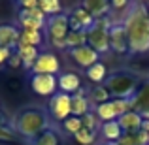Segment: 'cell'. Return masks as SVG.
<instances>
[{
	"label": "cell",
	"instance_id": "cell-1",
	"mask_svg": "<svg viewBox=\"0 0 149 145\" xmlns=\"http://www.w3.org/2000/svg\"><path fill=\"white\" fill-rule=\"evenodd\" d=\"M128 38V53L143 55L149 51V11L142 2H132L123 17Z\"/></svg>",
	"mask_w": 149,
	"mask_h": 145
},
{
	"label": "cell",
	"instance_id": "cell-2",
	"mask_svg": "<svg viewBox=\"0 0 149 145\" xmlns=\"http://www.w3.org/2000/svg\"><path fill=\"white\" fill-rule=\"evenodd\" d=\"M51 126H55V124L51 121L47 109L40 108V105H26V108L19 109L15 113L13 121H11L13 132L21 139H25L26 143L36 139L38 136L44 134L45 130H49Z\"/></svg>",
	"mask_w": 149,
	"mask_h": 145
},
{
	"label": "cell",
	"instance_id": "cell-3",
	"mask_svg": "<svg viewBox=\"0 0 149 145\" xmlns=\"http://www.w3.org/2000/svg\"><path fill=\"white\" fill-rule=\"evenodd\" d=\"M111 98H134L140 89V76L128 70H115L104 81Z\"/></svg>",
	"mask_w": 149,
	"mask_h": 145
},
{
	"label": "cell",
	"instance_id": "cell-4",
	"mask_svg": "<svg viewBox=\"0 0 149 145\" xmlns=\"http://www.w3.org/2000/svg\"><path fill=\"white\" fill-rule=\"evenodd\" d=\"M68 32H70L68 13H58V15H53V17H47L44 34L49 45L66 51V36H68Z\"/></svg>",
	"mask_w": 149,
	"mask_h": 145
},
{
	"label": "cell",
	"instance_id": "cell-5",
	"mask_svg": "<svg viewBox=\"0 0 149 145\" xmlns=\"http://www.w3.org/2000/svg\"><path fill=\"white\" fill-rule=\"evenodd\" d=\"M111 17H102V19H96L95 25L87 30V45L93 47L96 53L100 55H106L111 51L109 47V26H111Z\"/></svg>",
	"mask_w": 149,
	"mask_h": 145
},
{
	"label": "cell",
	"instance_id": "cell-6",
	"mask_svg": "<svg viewBox=\"0 0 149 145\" xmlns=\"http://www.w3.org/2000/svg\"><path fill=\"white\" fill-rule=\"evenodd\" d=\"M93 111L96 113V117H98L102 123L117 121L125 113L134 111V102H132V98H111L106 104H100L96 108H93Z\"/></svg>",
	"mask_w": 149,
	"mask_h": 145
},
{
	"label": "cell",
	"instance_id": "cell-7",
	"mask_svg": "<svg viewBox=\"0 0 149 145\" xmlns=\"http://www.w3.org/2000/svg\"><path fill=\"white\" fill-rule=\"evenodd\" d=\"M45 109H47L51 121L62 123V121H66L70 115H72V96L57 91L53 96L49 98V104H47Z\"/></svg>",
	"mask_w": 149,
	"mask_h": 145
},
{
	"label": "cell",
	"instance_id": "cell-8",
	"mask_svg": "<svg viewBox=\"0 0 149 145\" xmlns=\"http://www.w3.org/2000/svg\"><path fill=\"white\" fill-rule=\"evenodd\" d=\"M111 26H109V47L113 53L117 55H125L128 53V38H127V30H125L123 19H113L111 17Z\"/></svg>",
	"mask_w": 149,
	"mask_h": 145
},
{
	"label": "cell",
	"instance_id": "cell-9",
	"mask_svg": "<svg viewBox=\"0 0 149 145\" xmlns=\"http://www.w3.org/2000/svg\"><path fill=\"white\" fill-rule=\"evenodd\" d=\"M36 74H47V76H58L61 74V62H58L57 55L51 51H42L38 55L34 66L30 68V76Z\"/></svg>",
	"mask_w": 149,
	"mask_h": 145
},
{
	"label": "cell",
	"instance_id": "cell-10",
	"mask_svg": "<svg viewBox=\"0 0 149 145\" xmlns=\"http://www.w3.org/2000/svg\"><path fill=\"white\" fill-rule=\"evenodd\" d=\"M17 21L21 30H44L47 17L42 13L40 8H36V10H19Z\"/></svg>",
	"mask_w": 149,
	"mask_h": 145
},
{
	"label": "cell",
	"instance_id": "cell-11",
	"mask_svg": "<svg viewBox=\"0 0 149 145\" xmlns=\"http://www.w3.org/2000/svg\"><path fill=\"white\" fill-rule=\"evenodd\" d=\"M30 89L38 96H53L57 92V76H47V74H36L30 76Z\"/></svg>",
	"mask_w": 149,
	"mask_h": 145
},
{
	"label": "cell",
	"instance_id": "cell-12",
	"mask_svg": "<svg viewBox=\"0 0 149 145\" xmlns=\"http://www.w3.org/2000/svg\"><path fill=\"white\" fill-rule=\"evenodd\" d=\"M68 23H70V30L87 32V30L95 25V19H93V15L79 4V6H76V8H72V10H70Z\"/></svg>",
	"mask_w": 149,
	"mask_h": 145
},
{
	"label": "cell",
	"instance_id": "cell-13",
	"mask_svg": "<svg viewBox=\"0 0 149 145\" xmlns=\"http://www.w3.org/2000/svg\"><path fill=\"white\" fill-rule=\"evenodd\" d=\"M66 53L70 55V58H72L77 66H81V68H85V70L95 66L96 62H100V55L93 47H89V45H83V47H77V49H70V51H66Z\"/></svg>",
	"mask_w": 149,
	"mask_h": 145
},
{
	"label": "cell",
	"instance_id": "cell-14",
	"mask_svg": "<svg viewBox=\"0 0 149 145\" xmlns=\"http://www.w3.org/2000/svg\"><path fill=\"white\" fill-rule=\"evenodd\" d=\"M57 87L58 92H64V94H76L81 87V77L77 76L76 72H64V74H58L57 76Z\"/></svg>",
	"mask_w": 149,
	"mask_h": 145
},
{
	"label": "cell",
	"instance_id": "cell-15",
	"mask_svg": "<svg viewBox=\"0 0 149 145\" xmlns=\"http://www.w3.org/2000/svg\"><path fill=\"white\" fill-rule=\"evenodd\" d=\"M19 34H21V30L15 25H11V23L0 25V47L15 51L17 49V44H19Z\"/></svg>",
	"mask_w": 149,
	"mask_h": 145
},
{
	"label": "cell",
	"instance_id": "cell-16",
	"mask_svg": "<svg viewBox=\"0 0 149 145\" xmlns=\"http://www.w3.org/2000/svg\"><path fill=\"white\" fill-rule=\"evenodd\" d=\"M91 109H93V105H91V100H89L87 89H79L76 94H72V115L74 117H79L81 119Z\"/></svg>",
	"mask_w": 149,
	"mask_h": 145
},
{
	"label": "cell",
	"instance_id": "cell-17",
	"mask_svg": "<svg viewBox=\"0 0 149 145\" xmlns=\"http://www.w3.org/2000/svg\"><path fill=\"white\" fill-rule=\"evenodd\" d=\"M117 123H119L123 134H138V132L142 130L143 119L140 117L138 111H128V113H125L123 117H119Z\"/></svg>",
	"mask_w": 149,
	"mask_h": 145
},
{
	"label": "cell",
	"instance_id": "cell-18",
	"mask_svg": "<svg viewBox=\"0 0 149 145\" xmlns=\"http://www.w3.org/2000/svg\"><path fill=\"white\" fill-rule=\"evenodd\" d=\"M81 6L93 15L95 21L96 19H102V17H108L109 11H111V6L106 0H85V2H81Z\"/></svg>",
	"mask_w": 149,
	"mask_h": 145
},
{
	"label": "cell",
	"instance_id": "cell-19",
	"mask_svg": "<svg viewBox=\"0 0 149 145\" xmlns=\"http://www.w3.org/2000/svg\"><path fill=\"white\" fill-rule=\"evenodd\" d=\"M100 136H102V142L117 143L121 138H123V130H121V126H119L117 121H108V123H102Z\"/></svg>",
	"mask_w": 149,
	"mask_h": 145
},
{
	"label": "cell",
	"instance_id": "cell-20",
	"mask_svg": "<svg viewBox=\"0 0 149 145\" xmlns=\"http://www.w3.org/2000/svg\"><path fill=\"white\" fill-rule=\"evenodd\" d=\"M26 145H62V134L57 126H51L49 130H45L44 134H40Z\"/></svg>",
	"mask_w": 149,
	"mask_h": 145
},
{
	"label": "cell",
	"instance_id": "cell-21",
	"mask_svg": "<svg viewBox=\"0 0 149 145\" xmlns=\"http://www.w3.org/2000/svg\"><path fill=\"white\" fill-rule=\"evenodd\" d=\"M44 42H45L44 30H21L17 45H30V47H38V45H42Z\"/></svg>",
	"mask_w": 149,
	"mask_h": 145
},
{
	"label": "cell",
	"instance_id": "cell-22",
	"mask_svg": "<svg viewBox=\"0 0 149 145\" xmlns=\"http://www.w3.org/2000/svg\"><path fill=\"white\" fill-rule=\"evenodd\" d=\"M15 53L19 55V58H21L23 66H25V68L30 72V68L34 66V62H36L38 55H40V49H38V47H30V45H17Z\"/></svg>",
	"mask_w": 149,
	"mask_h": 145
},
{
	"label": "cell",
	"instance_id": "cell-23",
	"mask_svg": "<svg viewBox=\"0 0 149 145\" xmlns=\"http://www.w3.org/2000/svg\"><path fill=\"white\" fill-rule=\"evenodd\" d=\"M87 72V79L93 81L95 85H104V81L108 79V68H106L104 62H96L95 66H91V68L85 70Z\"/></svg>",
	"mask_w": 149,
	"mask_h": 145
},
{
	"label": "cell",
	"instance_id": "cell-24",
	"mask_svg": "<svg viewBox=\"0 0 149 145\" xmlns=\"http://www.w3.org/2000/svg\"><path fill=\"white\" fill-rule=\"evenodd\" d=\"M132 102H134V111H138V113L149 109V81L140 85V89L134 94V98H132Z\"/></svg>",
	"mask_w": 149,
	"mask_h": 145
},
{
	"label": "cell",
	"instance_id": "cell-25",
	"mask_svg": "<svg viewBox=\"0 0 149 145\" xmlns=\"http://www.w3.org/2000/svg\"><path fill=\"white\" fill-rule=\"evenodd\" d=\"M89 100H91L93 108H96V105L106 104V102L111 100V94H109V91L104 85H96V87H93L91 91H89Z\"/></svg>",
	"mask_w": 149,
	"mask_h": 145
},
{
	"label": "cell",
	"instance_id": "cell-26",
	"mask_svg": "<svg viewBox=\"0 0 149 145\" xmlns=\"http://www.w3.org/2000/svg\"><path fill=\"white\" fill-rule=\"evenodd\" d=\"M87 45V32H79V30H70L66 36V51L77 49Z\"/></svg>",
	"mask_w": 149,
	"mask_h": 145
},
{
	"label": "cell",
	"instance_id": "cell-27",
	"mask_svg": "<svg viewBox=\"0 0 149 145\" xmlns=\"http://www.w3.org/2000/svg\"><path fill=\"white\" fill-rule=\"evenodd\" d=\"M38 8L45 17H53V15L62 13V6L58 0H38Z\"/></svg>",
	"mask_w": 149,
	"mask_h": 145
},
{
	"label": "cell",
	"instance_id": "cell-28",
	"mask_svg": "<svg viewBox=\"0 0 149 145\" xmlns=\"http://www.w3.org/2000/svg\"><path fill=\"white\" fill-rule=\"evenodd\" d=\"M81 123H83V128H87V130H91V132H96V134L100 136V128H102V121L96 117V113L93 111H89L87 115H83L81 117Z\"/></svg>",
	"mask_w": 149,
	"mask_h": 145
},
{
	"label": "cell",
	"instance_id": "cell-29",
	"mask_svg": "<svg viewBox=\"0 0 149 145\" xmlns=\"http://www.w3.org/2000/svg\"><path fill=\"white\" fill-rule=\"evenodd\" d=\"M62 130L66 132V134H70V136H76L77 132L83 128V123H81V119L79 117H74V115H70L66 121H62Z\"/></svg>",
	"mask_w": 149,
	"mask_h": 145
},
{
	"label": "cell",
	"instance_id": "cell-30",
	"mask_svg": "<svg viewBox=\"0 0 149 145\" xmlns=\"http://www.w3.org/2000/svg\"><path fill=\"white\" fill-rule=\"evenodd\" d=\"M74 139H76L79 145H93V143H96V139H98V134L87 130V128H81V130L74 136Z\"/></svg>",
	"mask_w": 149,
	"mask_h": 145
},
{
	"label": "cell",
	"instance_id": "cell-31",
	"mask_svg": "<svg viewBox=\"0 0 149 145\" xmlns=\"http://www.w3.org/2000/svg\"><path fill=\"white\" fill-rule=\"evenodd\" d=\"M17 139V134L11 128V123H4V119H0V143H10Z\"/></svg>",
	"mask_w": 149,
	"mask_h": 145
},
{
	"label": "cell",
	"instance_id": "cell-32",
	"mask_svg": "<svg viewBox=\"0 0 149 145\" xmlns=\"http://www.w3.org/2000/svg\"><path fill=\"white\" fill-rule=\"evenodd\" d=\"M117 145H140L138 134H123V138L117 142Z\"/></svg>",
	"mask_w": 149,
	"mask_h": 145
},
{
	"label": "cell",
	"instance_id": "cell-33",
	"mask_svg": "<svg viewBox=\"0 0 149 145\" xmlns=\"http://www.w3.org/2000/svg\"><path fill=\"white\" fill-rule=\"evenodd\" d=\"M13 55V51L11 49H6V47H0V68H2L4 64H8V60H10V57Z\"/></svg>",
	"mask_w": 149,
	"mask_h": 145
},
{
	"label": "cell",
	"instance_id": "cell-34",
	"mask_svg": "<svg viewBox=\"0 0 149 145\" xmlns=\"http://www.w3.org/2000/svg\"><path fill=\"white\" fill-rule=\"evenodd\" d=\"M17 6H19V10H36L38 0H21Z\"/></svg>",
	"mask_w": 149,
	"mask_h": 145
},
{
	"label": "cell",
	"instance_id": "cell-35",
	"mask_svg": "<svg viewBox=\"0 0 149 145\" xmlns=\"http://www.w3.org/2000/svg\"><path fill=\"white\" fill-rule=\"evenodd\" d=\"M109 6H111V10H128L130 2L128 0H113Z\"/></svg>",
	"mask_w": 149,
	"mask_h": 145
},
{
	"label": "cell",
	"instance_id": "cell-36",
	"mask_svg": "<svg viewBox=\"0 0 149 145\" xmlns=\"http://www.w3.org/2000/svg\"><path fill=\"white\" fill-rule=\"evenodd\" d=\"M8 66H11V68H19V66H23L21 58H19V55L13 51V55L10 57V60H8Z\"/></svg>",
	"mask_w": 149,
	"mask_h": 145
},
{
	"label": "cell",
	"instance_id": "cell-37",
	"mask_svg": "<svg viewBox=\"0 0 149 145\" xmlns=\"http://www.w3.org/2000/svg\"><path fill=\"white\" fill-rule=\"evenodd\" d=\"M142 132H147L149 134V121H143L142 123Z\"/></svg>",
	"mask_w": 149,
	"mask_h": 145
},
{
	"label": "cell",
	"instance_id": "cell-38",
	"mask_svg": "<svg viewBox=\"0 0 149 145\" xmlns=\"http://www.w3.org/2000/svg\"><path fill=\"white\" fill-rule=\"evenodd\" d=\"M98 145H117V143H111V142H100Z\"/></svg>",
	"mask_w": 149,
	"mask_h": 145
}]
</instances>
